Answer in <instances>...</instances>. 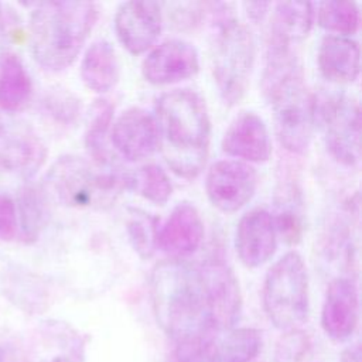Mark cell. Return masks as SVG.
Instances as JSON below:
<instances>
[{"instance_id": "18", "label": "cell", "mask_w": 362, "mask_h": 362, "mask_svg": "<svg viewBox=\"0 0 362 362\" xmlns=\"http://www.w3.org/2000/svg\"><path fill=\"white\" fill-rule=\"evenodd\" d=\"M45 157V146L33 132L4 127L0 133V174L30 178L44 164Z\"/></svg>"}, {"instance_id": "35", "label": "cell", "mask_w": 362, "mask_h": 362, "mask_svg": "<svg viewBox=\"0 0 362 362\" xmlns=\"http://www.w3.org/2000/svg\"><path fill=\"white\" fill-rule=\"evenodd\" d=\"M0 362H28L25 355L11 344L0 345Z\"/></svg>"}, {"instance_id": "7", "label": "cell", "mask_w": 362, "mask_h": 362, "mask_svg": "<svg viewBox=\"0 0 362 362\" xmlns=\"http://www.w3.org/2000/svg\"><path fill=\"white\" fill-rule=\"evenodd\" d=\"M263 308L269 321L284 332L300 329L310 310L308 273L298 252H287L267 272Z\"/></svg>"}, {"instance_id": "17", "label": "cell", "mask_w": 362, "mask_h": 362, "mask_svg": "<svg viewBox=\"0 0 362 362\" xmlns=\"http://www.w3.org/2000/svg\"><path fill=\"white\" fill-rule=\"evenodd\" d=\"M204 233V222L198 209L189 202H180L157 229V249L171 259H182L201 246Z\"/></svg>"}, {"instance_id": "14", "label": "cell", "mask_w": 362, "mask_h": 362, "mask_svg": "<svg viewBox=\"0 0 362 362\" xmlns=\"http://www.w3.org/2000/svg\"><path fill=\"white\" fill-rule=\"evenodd\" d=\"M277 230L273 215L263 208L246 212L238 222L235 249L240 262L250 269L264 264L276 252Z\"/></svg>"}, {"instance_id": "26", "label": "cell", "mask_w": 362, "mask_h": 362, "mask_svg": "<svg viewBox=\"0 0 362 362\" xmlns=\"http://www.w3.org/2000/svg\"><path fill=\"white\" fill-rule=\"evenodd\" d=\"M17 223L25 243L35 242L47 222L45 191L34 184H25L17 195Z\"/></svg>"}, {"instance_id": "6", "label": "cell", "mask_w": 362, "mask_h": 362, "mask_svg": "<svg viewBox=\"0 0 362 362\" xmlns=\"http://www.w3.org/2000/svg\"><path fill=\"white\" fill-rule=\"evenodd\" d=\"M256 45L247 25L233 17L218 20L211 47L212 75L223 103L233 106L247 92Z\"/></svg>"}, {"instance_id": "10", "label": "cell", "mask_w": 362, "mask_h": 362, "mask_svg": "<svg viewBox=\"0 0 362 362\" xmlns=\"http://www.w3.org/2000/svg\"><path fill=\"white\" fill-rule=\"evenodd\" d=\"M257 188L256 170L239 160L214 163L205 178V191L211 204L222 212H236L245 206Z\"/></svg>"}, {"instance_id": "13", "label": "cell", "mask_w": 362, "mask_h": 362, "mask_svg": "<svg viewBox=\"0 0 362 362\" xmlns=\"http://www.w3.org/2000/svg\"><path fill=\"white\" fill-rule=\"evenodd\" d=\"M110 140L129 161L147 158L160 147L156 119L141 107H129L116 117L112 123Z\"/></svg>"}, {"instance_id": "21", "label": "cell", "mask_w": 362, "mask_h": 362, "mask_svg": "<svg viewBox=\"0 0 362 362\" xmlns=\"http://www.w3.org/2000/svg\"><path fill=\"white\" fill-rule=\"evenodd\" d=\"M314 21V4L308 1H281L273 7L267 42L293 47L303 41Z\"/></svg>"}, {"instance_id": "37", "label": "cell", "mask_w": 362, "mask_h": 362, "mask_svg": "<svg viewBox=\"0 0 362 362\" xmlns=\"http://www.w3.org/2000/svg\"><path fill=\"white\" fill-rule=\"evenodd\" d=\"M341 362H361V349L359 346H351L342 351Z\"/></svg>"}, {"instance_id": "12", "label": "cell", "mask_w": 362, "mask_h": 362, "mask_svg": "<svg viewBox=\"0 0 362 362\" xmlns=\"http://www.w3.org/2000/svg\"><path fill=\"white\" fill-rule=\"evenodd\" d=\"M161 6L156 1H126L115 14L116 35L134 55L151 48L161 33Z\"/></svg>"}, {"instance_id": "24", "label": "cell", "mask_w": 362, "mask_h": 362, "mask_svg": "<svg viewBox=\"0 0 362 362\" xmlns=\"http://www.w3.org/2000/svg\"><path fill=\"white\" fill-rule=\"evenodd\" d=\"M33 93L31 78L21 59L6 52L0 57V107L6 112L21 110Z\"/></svg>"}, {"instance_id": "5", "label": "cell", "mask_w": 362, "mask_h": 362, "mask_svg": "<svg viewBox=\"0 0 362 362\" xmlns=\"http://www.w3.org/2000/svg\"><path fill=\"white\" fill-rule=\"evenodd\" d=\"M45 188L65 206L105 209L115 204L124 188H130V177L115 168H102L79 156L66 154L49 167Z\"/></svg>"}, {"instance_id": "3", "label": "cell", "mask_w": 362, "mask_h": 362, "mask_svg": "<svg viewBox=\"0 0 362 362\" xmlns=\"http://www.w3.org/2000/svg\"><path fill=\"white\" fill-rule=\"evenodd\" d=\"M150 298L156 321L171 342L215 332L198 266L171 257L157 263L150 274Z\"/></svg>"}, {"instance_id": "2", "label": "cell", "mask_w": 362, "mask_h": 362, "mask_svg": "<svg viewBox=\"0 0 362 362\" xmlns=\"http://www.w3.org/2000/svg\"><path fill=\"white\" fill-rule=\"evenodd\" d=\"M165 163L178 177L191 180L204 170L211 139V120L202 96L188 88L161 93L154 115Z\"/></svg>"}, {"instance_id": "30", "label": "cell", "mask_w": 362, "mask_h": 362, "mask_svg": "<svg viewBox=\"0 0 362 362\" xmlns=\"http://www.w3.org/2000/svg\"><path fill=\"white\" fill-rule=\"evenodd\" d=\"M157 218L144 211L132 209V215L127 222V235L132 246L140 257L148 259L153 256L157 249Z\"/></svg>"}, {"instance_id": "22", "label": "cell", "mask_w": 362, "mask_h": 362, "mask_svg": "<svg viewBox=\"0 0 362 362\" xmlns=\"http://www.w3.org/2000/svg\"><path fill=\"white\" fill-rule=\"evenodd\" d=\"M273 221L277 233L283 236L286 243L296 245L300 242L304 230L301 189L297 180L287 171L279 182Z\"/></svg>"}, {"instance_id": "1", "label": "cell", "mask_w": 362, "mask_h": 362, "mask_svg": "<svg viewBox=\"0 0 362 362\" xmlns=\"http://www.w3.org/2000/svg\"><path fill=\"white\" fill-rule=\"evenodd\" d=\"M262 89L273 109L280 144L293 154H303L315 126V96L305 83L293 47L267 44Z\"/></svg>"}, {"instance_id": "15", "label": "cell", "mask_w": 362, "mask_h": 362, "mask_svg": "<svg viewBox=\"0 0 362 362\" xmlns=\"http://www.w3.org/2000/svg\"><path fill=\"white\" fill-rule=\"evenodd\" d=\"M222 150L245 163H264L272 156V139L264 120L255 112L238 113L226 127Z\"/></svg>"}, {"instance_id": "27", "label": "cell", "mask_w": 362, "mask_h": 362, "mask_svg": "<svg viewBox=\"0 0 362 362\" xmlns=\"http://www.w3.org/2000/svg\"><path fill=\"white\" fill-rule=\"evenodd\" d=\"M113 123V106L106 99L93 103L85 132V146L93 163L102 168H113V160L106 146V137Z\"/></svg>"}, {"instance_id": "9", "label": "cell", "mask_w": 362, "mask_h": 362, "mask_svg": "<svg viewBox=\"0 0 362 362\" xmlns=\"http://www.w3.org/2000/svg\"><path fill=\"white\" fill-rule=\"evenodd\" d=\"M198 267L214 331L221 334L235 328L242 314V293L235 273L218 259Z\"/></svg>"}, {"instance_id": "36", "label": "cell", "mask_w": 362, "mask_h": 362, "mask_svg": "<svg viewBox=\"0 0 362 362\" xmlns=\"http://www.w3.org/2000/svg\"><path fill=\"white\" fill-rule=\"evenodd\" d=\"M245 8H246V13L247 16L257 21V20H262L264 17V14L269 11L270 8V3H262V1H256V3H245L243 4Z\"/></svg>"}, {"instance_id": "29", "label": "cell", "mask_w": 362, "mask_h": 362, "mask_svg": "<svg viewBox=\"0 0 362 362\" xmlns=\"http://www.w3.org/2000/svg\"><path fill=\"white\" fill-rule=\"evenodd\" d=\"M130 188H134L147 201L164 205L173 192L171 181L167 173L157 164L141 165L130 177Z\"/></svg>"}, {"instance_id": "8", "label": "cell", "mask_w": 362, "mask_h": 362, "mask_svg": "<svg viewBox=\"0 0 362 362\" xmlns=\"http://www.w3.org/2000/svg\"><path fill=\"white\" fill-rule=\"evenodd\" d=\"M320 122L325 146L335 160L356 165L361 160L359 103L345 93L315 96V123Z\"/></svg>"}, {"instance_id": "16", "label": "cell", "mask_w": 362, "mask_h": 362, "mask_svg": "<svg viewBox=\"0 0 362 362\" xmlns=\"http://www.w3.org/2000/svg\"><path fill=\"white\" fill-rule=\"evenodd\" d=\"M359 320L358 288L352 279L337 277L327 288L321 310V327L334 341H346Z\"/></svg>"}, {"instance_id": "23", "label": "cell", "mask_w": 362, "mask_h": 362, "mask_svg": "<svg viewBox=\"0 0 362 362\" xmlns=\"http://www.w3.org/2000/svg\"><path fill=\"white\" fill-rule=\"evenodd\" d=\"M120 74V65L113 45L106 40L93 41L81 62V78L88 89L103 93L110 90Z\"/></svg>"}, {"instance_id": "34", "label": "cell", "mask_w": 362, "mask_h": 362, "mask_svg": "<svg viewBox=\"0 0 362 362\" xmlns=\"http://www.w3.org/2000/svg\"><path fill=\"white\" fill-rule=\"evenodd\" d=\"M18 230L16 202L6 194H0V242L11 240Z\"/></svg>"}, {"instance_id": "31", "label": "cell", "mask_w": 362, "mask_h": 362, "mask_svg": "<svg viewBox=\"0 0 362 362\" xmlns=\"http://www.w3.org/2000/svg\"><path fill=\"white\" fill-rule=\"evenodd\" d=\"M216 334H204L173 342L171 362H212V348Z\"/></svg>"}, {"instance_id": "28", "label": "cell", "mask_w": 362, "mask_h": 362, "mask_svg": "<svg viewBox=\"0 0 362 362\" xmlns=\"http://www.w3.org/2000/svg\"><path fill=\"white\" fill-rule=\"evenodd\" d=\"M318 24L338 35L356 33L361 21L359 6L355 1H321L317 7Z\"/></svg>"}, {"instance_id": "25", "label": "cell", "mask_w": 362, "mask_h": 362, "mask_svg": "<svg viewBox=\"0 0 362 362\" xmlns=\"http://www.w3.org/2000/svg\"><path fill=\"white\" fill-rule=\"evenodd\" d=\"M263 337L256 328L242 327L216 334L212 348V362H255L262 351Z\"/></svg>"}, {"instance_id": "33", "label": "cell", "mask_w": 362, "mask_h": 362, "mask_svg": "<svg viewBox=\"0 0 362 362\" xmlns=\"http://www.w3.org/2000/svg\"><path fill=\"white\" fill-rule=\"evenodd\" d=\"M45 106L48 112L54 115L57 119L69 122L78 115L81 103L71 93L57 92V93H49V96L45 99Z\"/></svg>"}, {"instance_id": "32", "label": "cell", "mask_w": 362, "mask_h": 362, "mask_svg": "<svg viewBox=\"0 0 362 362\" xmlns=\"http://www.w3.org/2000/svg\"><path fill=\"white\" fill-rule=\"evenodd\" d=\"M310 352L311 341L304 331H287L276 346V362H305Z\"/></svg>"}, {"instance_id": "20", "label": "cell", "mask_w": 362, "mask_h": 362, "mask_svg": "<svg viewBox=\"0 0 362 362\" xmlns=\"http://www.w3.org/2000/svg\"><path fill=\"white\" fill-rule=\"evenodd\" d=\"M317 62L321 75L327 81L351 83L359 75V44L348 35L328 34L320 42Z\"/></svg>"}, {"instance_id": "4", "label": "cell", "mask_w": 362, "mask_h": 362, "mask_svg": "<svg viewBox=\"0 0 362 362\" xmlns=\"http://www.w3.org/2000/svg\"><path fill=\"white\" fill-rule=\"evenodd\" d=\"M98 18L90 1L37 3L30 18V45L35 61L48 71L68 68L79 55Z\"/></svg>"}, {"instance_id": "11", "label": "cell", "mask_w": 362, "mask_h": 362, "mask_svg": "<svg viewBox=\"0 0 362 362\" xmlns=\"http://www.w3.org/2000/svg\"><path fill=\"white\" fill-rule=\"evenodd\" d=\"M199 69L198 51L187 40L168 38L143 59L141 72L153 85H170L194 76Z\"/></svg>"}, {"instance_id": "19", "label": "cell", "mask_w": 362, "mask_h": 362, "mask_svg": "<svg viewBox=\"0 0 362 362\" xmlns=\"http://www.w3.org/2000/svg\"><path fill=\"white\" fill-rule=\"evenodd\" d=\"M37 362H86V345L82 335L62 321H44L34 342Z\"/></svg>"}]
</instances>
